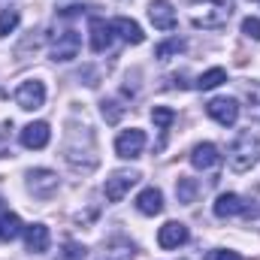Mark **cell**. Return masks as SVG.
Returning <instances> with one entry per match:
<instances>
[{
    "label": "cell",
    "instance_id": "4fadbf2b",
    "mask_svg": "<svg viewBox=\"0 0 260 260\" xmlns=\"http://www.w3.org/2000/svg\"><path fill=\"white\" fill-rule=\"evenodd\" d=\"M49 242H52V233L46 224H30L24 227V245L30 254H46L49 251Z\"/></svg>",
    "mask_w": 260,
    "mask_h": 260
},
{
    "label": "cell",
    "instance_id": "83f0119b",
    "mask_svg": "<svg viewBox=\"0 0 260 260\" xmlns=\"http://www.w3.org/2000/svg\"><path fill=\"white\" fill-rule=\"evenodd\" d=\"M209 260H242V257H239L236 251H212Z\"/></svg>",
    "mask_w": 260,
    "mask_h": 260
},
{
    "label": "cell",
    "instance_id": "8fae6325",
    "mask_svg": "<svg viewBox=\"0 0 260 260\" xmlns=\"http://www.w3.org/2000/svg\"><path fill=\"white\" fill-rule=\"evenodd\" d=\"M79 49H82V37L76 30H64L52 46V61H73L79 58Z\"/></svg>",
    "mask_w": 260,
    "mask_h": 260
},
{
    "label": "cell",
    "instance_id": "e0dca14e",
    "mask_svg": "<svg viewBox=\"0 0 260 260\" xmlns=\"http://www.w3.org/2000/svg\"><path fill=\"white\" fill-rule=\"evenodd\" d=\"M24 224L15 212H0V242H12L15 236H21Z\"/></svg>",
    "mask_w": 260,
    "mask_h": 260
},
{
    "label": "cell",
    "instance_id": "4dcf8cb0",
    "mask_svg": "<svg viewBox=\"0 0 260 260\" xmlns=\"http://www.w3.org/2000/svg\"><path fill=\"white\" fill-rule=\"evenodd\" d=\"M103 260H115V257H112V254H109V257H103ZM118 260H121V257H118Z\"/></svg>",
    "mask_w": 260,
    "mask_h": 260
},
{
    "label": "cell",
    "instance_id": "ac0fdd59",
    "mask_svg": "<svg viewBox=\"0 0 260 260\" xmlns=\"http://www.w3.org/2000/svg\"><path fill=\"white\" fill-rule=\"evenodd\" d=\"M112 27L121 34V40H127L130 46H139L142 40H145V34H142V27L133 21V18H115L112 21Z\"/></svg>",
    "mask_w": 260,
    "mask_h": 260
},
{
    "label": "cell",
    "instance_id": "2e32d148",
    "mask_svg": "<svg viewBox=\"0 0 260 260\" xmlns=\"http://www.w3.org/2000/svg\"><path fill=\"white\" fill-rule=\"evenodd\" d=\"M242 212H245V203H242L239 194H221L215 200V215L218 218H236Z\"/></svg>",
    "mask_w": 260,
    "mask_h": 260
},
{
    "label": "cell",
    "instance_id": "7a4b0ae2",
    "mask_svg": "<svg viewBox=\"0 0 260 260\" xmlns=\"http://www.w3.org/2000/svg\"><path fill=\"white\" fill-rule=\"evenodd\" d=\"M203 12H194V27H203V30H218V27H224L227 21H230V12H233V6H230V0H206L203 6H200Z\"/></svg>",
    "mask_w": 260,
    "mask_h": 260
},
{
    "label": "cell",
    "instance_id": "277c9868",
    "mask_svg": "<svg viewBox=\"0 0 260 260\" xmlns=\"http://www.w3.org/2000/svg\"><path fill=\"white\" fill-rule=\"evenodd\" d=\"M206 112L212 121H218L221 127H233L239 121V103L233 97H215L206 103Z\"/></svg>",
    "mask_w": 260,
    "mask_h": 260
},
{
    "label": "cell",
    "instance_id": "ffe728a7",
    "mask_svg": "<svg viewBox=\"0 0 260 260\" xmlns=\"http://www.w3.org/2000/svg\"><path fill=\"white\" fill-rule=\"evenodd\" d=\"M221 82H227V70H224V67H212V70H206V73L197 79V88H200V91H212V88H218Z\"/></svg>",
    "mask_w": 260,
    "mask_h": 260
},
{
    "label": "cell",
    "instance_id": "9a60e30c",
    "mask_svg": "<svg viewBox=\"0 0 260 260\" xmlns=\"http://www.w3.org/2000/svg\"><path fill=\"white\" fill-rule=\"evenodd\" d=\"M136 209H139L142 215H160V212H164V194H160L157 188L139 191V197H136Z\"/></svg>",
    "mask_w": 260,
    "mask_h": 260
},
{
    "label": "cell",
    "instance_id": "484cf974",
    "mask_svg": "<svg viewBox=\"0 0 260 260\" xmlns=\"http://www.w3.org/2000/svg\"><path fill=\"white\" fill-rule=\"evenodd\" d=\"M58 260H85V248L79 242H64V251H58Z\"/></svg>",
    "mask_w": 260,
    "mask_h": 260
},
{
    "label": "cell",
    "instance_id": "d6986e66",
    "mask_svg": "<svg viewBox=\"0 0 260 260\" xmlns=\"http://www.w3.org/2000/svg\"><path fill=\"white\" fill-rule=\"evenodd\" d=\"M200 194V182L197 179H188V176H179V182H176V197H179V203H185V206H191Z\"/></svg>",
    "mask_w": 260,
    "mask_h": 260
},
{
    "label": "cell",
    "instance_id": "7402d4cb",
    "mask_svg": "<svg viewBox=\"0 0 260 260\" xmlns=\"http://www.w3.org/2000/svg\"><path fill=\"white\" fill-rule=\"evenodd\" d=\"M182 49H185V40L170 37V40H164V43H157V46H154V58H157V61H167V58L179 55Z\"/></svg>",
    "mask_w": 260,
    "mask_h": 260
},
{
    "label": "cell",
    "instance_id": "ba28073f",
    "mask_svg": "<svg viewBox=\"0 0 260 260\" xmlns=\"http://www.w3.org/2000/svg\"><path fill=\"white\" fill-rule=\"evenodd\" d=\"M191 167L200 173H215L221 167V154H218V145L212 142H200L191 148Z\"/></svg>",
    "mask_w": 260,
    "mask_h": 260
},
{
    "label": "cell",
    "instance_id": "d4e9b609",
    "mask_svg": "<svg viewBox=\"0 0 260 260\" xmlns=\"http://www.w3.org/2000/svg\"><path fill=\"white\" fill-rule=\"evenodd\" d=\"M151 121H154V127L167 130L173 121H176V112H173L170 106H154V109H151Z\"/></svg>",
    "mask_w": 260,
    "mask_h": 260
},
{
    "label": "cell",
    "instance_id": "5b68a950",
    "mask_svg": "<svg viewBox=\"0 0 260 260\" xmlns=\"http://www.w3.org/2000/svg\"><path fill=\"white\" fill-rule=\"evenodd\" d=\"M15 103H18L21 109H27V112L40 109V106L46 103V85H43L40 79H27V82H21V85L15 88Z\"/></svg>",
    "mask_w": 260,
    "mask_h": 260
},
{
    "label": "cell",
    "instance_id": "52a82bcc",
    "mask_svg": "<svg viewBox=\"0 0 260 260\" xmlns=\"http://www.w3.org/2000/svg\"><path fill=\"white\" fill-rule=\"evenodd\" d=\"M142 148H145V130H139V127L124 130V133L115 139V154H118V157H124V160L139 157V154H142Z\"/></svg>",
    "mask_w": 260,
    "mask_h": 260
},
{
    "label": "cell",
    "instance_id": "44dd1931",
    "mask_svg": "<svg viewBox=\"0 0 260 260\" xmlns=\"http://www.w3.org/2000/svg\"><path fill=\"white\" fill-rule=\"evenodd\" d=\"M242 94H245V103H248V115L260 121V82H245Z\"/></svg>",
    "mask_w": 260,
    "mask_h": 260
},
{
    "label": "cell",
    "instance_id": "f546056e",
    "mask_svg": "<svg viewBox=\"0 0 260 260\" xmlns=\"http://www.w3.org/2000/svg\"><path fill=\"white\" fill-rule=\"evenodd\" d=\"M6 142H9V136H6V130H0V154H6Z\"/></svg>",
    "mask_w": 260,
    "mask_h": 260
},
{
    "label": "cell",
    "instance_id": "9c48e42d",
    "mask_svg": "<svg viewBox=\"0 0 260 260\" xmlns=\"http://www.w3.org/2000/svg\"><path fill=\"white\" fill-rule=\"evenodd\" d=\"M188 236H191V233H188V227H185L182 221H167V224L157 230V245L167 248V251H173V248L185 245Z\"/></svg>",
    "mask_w": 260,
    "mask_h": 260
},
{
    "label": "cell",
    "instance_id": "cb8c5ba5",
    "mask_svg": "<svg viewBox=\"0 0 260 260\" xmlns=\"http://www.w3.org/2000/svg\"><path fill=\"white\" fill-rule=\"evenodd\" d=\"M18 21H21L18 9H0V37H9L18 27Z\"/></svg>",
    "mask_w": 260,
    "mask_h": 260
},
{
    "label": "cell",
    "instance_id": "603a6c76",
    "mask_svg": "<svg viewBox=\"0 0 260 260\" xmlns=\"http://www.w3.org/2000/svg\"><path fill=\"white\" fill-rule=\"evenodd\" d=\"M100 112H103L106 124H118L121 115H124V106H121L118 100H103V103H100Z\"/></svg>",
    "mask_w": 260,
    "mask_h": 260
},
{
    "label": "cell",
    "instance_id": "4316f807",
    "mask_svg": "<svg viewBox=\"0 0 260 260\" xmlns=\"http://www.w3.org/2000/svg\"><path fill=\"white\" fill-rule=\"evenodd\" d=\"M242 34H245L248 40H260V18L248 15V18L242 21Z\"/></svg>",
    "mask_w": 260,
    "mask_h": 260
},
{
    "label": "cell",
    "instance_id": "30bf717a",
    "mask_svg": "<svg viewBox=\"0 0 260 260\" xmlns=\"http://www.w3.org/2000/svg\"><path fill=\"white\" fill-rule=\"evenodd\" d=\"M18 139H21V145H24V148H30V151H40V148H46V145H49V139H52V130H49V124H46V121H34V124L21 127Z\"/></svg>",
    "mask_w": 260,
    "mask_h": 260
},
{
    "label": "cell",
    "instance_id": "6da1fadb",
    "mask_svg": "<svg viewBox=\"0 0 260 260\" xmlns=\"http://www.w3.org/2000/svg\"><path fill=\"white\" fill-rule=\"evenodd\" d=\"M257 160H260V139L257 136H251L248 130L239 133V136L233 139L230 151H227V164H230V170H233V173H248Z\"/></svg>",
    "mask_w": 260,
    "mask_h": 260
},
{
    "label": "cell",
    "instance_id": "8992f818",
    "mask_svg": "<svg viewBox=\"0 0 260 260\" xmlns=\"http://www.w3.org/2000/svg\"><path fill=\"white\" fill-rule=\"evenodd\" d=\"M58 173H52V170H30L27 173V191L34 197H40V200H49V197L58 191Z\"/></svg>",
    "mask_w": 260,
    "mask_h": 260
},
{
    "label": "cell",
    "instance_id": "3957f363",
    "mask_svg": "<svg viewBox=\"0 0 260 260\" xmlns=\"http://www.w3.org/2000/svg\"><path fill=\"white\" fill-rule=\"evenodd\" d=\"M136 182H139V173H136V170H118V173H112V176L106 179L103 194H106L109 203H121Z\"/></svg>",
    "mask_w": 260,
    "mask_h": 260
},
{
    "label": "cell",
    "instance_id": "7c38bea8",
    "mask_svg": "<svg viewBox=\"0 0 260 260\" xmlns=\"http://www.w3.org/2000/svg\"><path fill=\"white\" fill-rule=\"evenodd\" d=\"M148 21L157 30H173L176 27V9L170 0H151L148 3Z\"/></svg>",
    "mask_w": 260,
    "mask_h": 260
},
{
    "label": "cell",
    "instance_id": "f1b7e54d",
    "mask_svg": "<svg viewBox=\"0 0 260 260\" xmlns=\"http://www.w3.org/2000/svg\"><path fill=\"white\" fill-rule=\"evenodd\" d=\"M82 12H85V6H64V9H61L64 18H70V15H82Z\"/></svg>",
    "mask_w": 260,
    "mask_h": 260
},
{
    "label": "cell",
    "instance_id": "5bb4252c",
    "mask_svg": "<svg viewBox=\"0 0 260 260\" xmlns=\"http://www.w3.org/2000/svg\"><path fill=\"white\" fill-rule=\"evenodd\" d=\"M112 40H115V34H112V24L106 21V18H91V49L94 52H106L109 46H112Z\"/></svg>",
    "mask_w": 260,
    "mask_h": 260
}]
</instances>
